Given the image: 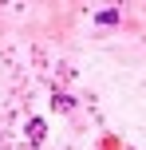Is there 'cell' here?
Masks as SVG:
<instances>
[{"label":"cell","mask_w":146,"mask_h":150,"mask_svg":"<svg viewBox=\"0 0 146 150\" xmlns=\"http://www.w3.org/2000/svg\"><path fill=\"white\" fill-rule=\"evenodd\" d=\"M24 134H28L32 142H44V134H47V122H44V119H28V127H24Z\"/></svg>","instance_id":"1"},{"label":"cell","mask_w":146,"mask_h":150,"mask_svg":"<svg viewBox=\"0 0 146 150\" xmlns=\"http://www.w3.org/2000/svg\"><path fill=\"white\" fill-rule=\"evenodd\" d=\"M51 107H55V111H71V107H75V99H71V95H63V91H59V95L51 99Z\"/></svg>","instance_id":"2"},{"label":"cell","mask_w":146,"mask_h":150,"mask_svg":"<svg viewBox=\"0 0 146 150\" xmlns=\"http://www.w3.org/2000/svg\"><path fill=\"white\" fill-rule=\"evenodd\" d=\"M95 20L99 24H118V8H103V12H95Z\"/></svg>","instance_id":"3"}]
</instances>
